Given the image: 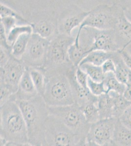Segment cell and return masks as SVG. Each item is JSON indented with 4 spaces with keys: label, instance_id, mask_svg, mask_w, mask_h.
Wrapping results in <instances>:
<instances>
[{
    "label": "cell",
    "instance_id": "obj_24",
    "mask_svg": "<svg viewBox=\"0 0 131 146\" xmlns=\"http://www.w3.org/2000/svg\"><path fill=\"white\" fill-rule=\"evenodd\" d=\"M68 54L70 62L74 66L77 67L88 53L85 49L80 45L79 43L74 42L69 49Z\"/></svg>",
    "mask_w": 131,
    "mask_h": 146
},
{
    "label": "cell",
    "instance_id": "obj_21",
    "mask_svg": "<svg viewBox=\"0 0 131 146\" xmlns=\"http://www.w3.org/2000/svg\"><path fill=\"white\" fill-rule=\"evenodd\" d=\"M103 82L107 94L113 91L120 95L124 94L126 85L118 81L114 73H108L105 74Z\"/></svg>",
    "mask_w": 131,
    "mask_h": 146
},
{
    "label": "cell",
    "instance_id": "obj_15",
    "mask_svg": "<svg viewBox=\"0 0 131 146\" xmlns=\"http://www.w3.org/2000/svg\"><path fill=\"white\" fill-rule=\"evenodd\" d=\"M115 30L121 46L120 51L126 49V47L131 43V22L127 18L125 10L122 12Z\"/></svg>",
    "mask_w": 131,
    "mask_h": 146
},
{
    "label": "cell",
    "instance_id": "obj_1",
    "mask_svg": "<svg viewBox=\"0 0 131 146\" xmlns=\"http://www.w3.org/2000/svg\"><path fill=\"white\" fill-rule=\"evenodd\" d=\"M15 102L25 119L28 142L36 146H48L45 137V126L50 112L43 98L38 94L30 100Z\"/></svg>",
    "mask_w": 131,
    "mask_h": 146
},
{
    "label": "cell",
    "instance_id": "obj_14",
    "mask_svg": "<svg viewBox=\"0 0 131 146\" xmlns=\"http://www.w3.org/2000/svg\"><path fill=\"white\" fill-rule=\"evenodd\" d=\"M38 95V93L30 76L29 68L26 67V70L19 84L18 90L12 95L10 100L15 101L27 100Z\"/></svg>",
    "mask_w": 131,
    "mask_h": 146
},
{
    "label": "cell",
    "instance_id": "obj_35",
    "mask_svg": "<svg viewBox=\"0 0 131 146\" xmlns=\"http://www.w3.org/2000/svg\"><path fill=\"white\" fill-rule=\"evenodd\" d=\"M101 67L104 74L108 73L115 74L116 66L114 62L112 59H109L105 62L101 66Z\"/></svg>",
    "mask_w": 131,
    "mask_h": 146
},
{
    "label": "cell",
    "instance_id": "obj_27",
    "mask_svg": "<svg viewBox=\"0 0 131 146\" xmlns=\"http://www.w3.org/2000/svg\"><path fill=\"white\" fill-rule=\"evenodd\" d=\"M33 33V29L30 25H17L12 29L9 33L7 35V39L8 44L12 46L14 42L19 36L25 34Z\"/></svg>",
    "mask_w": 131,
    "mask_h": 146
},
{
    "label": "cell",
    "instance_id": "obj_10",
    "mask_svg": "<svg viewBox=\"0 0 131 146\" xmlns=\"http://www.w3.org/2000/svg\"><path fill=\"white\" fill-rule=\"evenodd\" d=\"M50 41L37 34H32L27 49L21 58L28 68L42 69L45 66Z\"/></svg>",
    "mask_w": 131,
    "mask_h": 146
},
{
    "label": "cell",
    "instance_id": "obj_9",
    "mask_svg": "<svg viewBox=\"0 0 131 146\" xmlns=\"http://www.w3.org/2000/svg\"><path fill=\"white\" fill-rule=\"evenodd\" d=\"M89 12L73 3L63 5L59 3L57 22L59 34L71 36L73 30L80 26Z\"/></svg>",
    "mask_w": 131,
    "mask_h": 146
},
{
    "label": "cell",
    "instance_id": "obj_4",
    "mask_svg": "<svg viewBox=\"0 0 131 146\" xmlns=\"http://www.w3.org/2000/svg\"><path fill=\"white\" fill-rule=\"evenodd\" d=\"M124 7L118 2L111 5L101 3L90 10L89 15L83 21L75 35V42L79 43V38L82 29L90 27L99 30H111L116 28L119 19Z\"/></svg>",
    "mask_w": 131,
    "mask_h": 146
},
{
    "label": "cell",
    "instance_id": "obj_20",
    "mask_svg": "<svg viewBox=\"0 0 131 146\" xmlns=\"http://www.w3.org/2000/svg\"><path fill=\"white\" fill-rule=\"evenodd\" d=\"M108 94L113 98V117L118 119L131 105V102L126 99L123 95H120L115 92H110Z\"/></svg>",
    "mask_w": 131,
    "mask_h": 146
},
{
    "label": "cell",
    "instance_id": "obj_33",
    "mask_svg": "<svg viewBox=\"0 0 131 146\" xmlns=\"http://www.w3.org/2000/svg\"><path fill=\"white\" fill-rule=\"evenodd\" d=\"M118 119L124 126L131 129V105Z\"/></svg>",
    "mask_w": 131,
    "mask_h": 146
},
{
    "label": "cell",
    "instance_id": "obj_13",
    "mask_svg": "<svg viewBox=\"0 0 131 146\" xmlns=\"http://www.w3.org/2000/svg\"><path fill=\"white\" fill-rule=\"evenodd\" d=\"M77 68L73 67L66 73L71 86L75 103L80 107L89 103H97L98 97L93 95L88 88L83 87L77 82L75 76Z\"/></svg>",
    "mask_w": 131,
    "mask_h": 146
},
{
    "label": "cell",
    "instance_id": "obj_30",
    "mask_svg": "<svg viewBox=\"0 0 131 146\" xmlns=\"http://www.w3.org/2000/svg\"><path fill=\"white\" fill-rule=\"evenodd\" d=\"M5 30L7 35L12 29L17 25H21L18 20L14 17H7L1 18V23Z\"/></svg>",
    "mask_w": 131,
    "mask_h": 146
},
{
    "label": "cell",
    "instance_id": "obj_43",
    "mask_svg": "<svg viewBox=\"0 0 131 146\" xmlns=\"http://www.w3.org/2000/svg\"><path fill=\"white\" fill-rule=\"evenodd\" d=\"M5 142H6V141L1 139V146H5Z\"/></svg>",
    "mask_w": 131,
    "mask_h": 146
},
{
    "label": "cell",
    "instance_id": "obj_19",
    "mask_svg": "<svg viewBox=\"0 0 131 146\" xmlns=\"http://www.w3.org/2000/svg\"><path fill=\"white\" fill-rule=\"evenodd\" d=\"M114 53V52L101 50L93 51L89 54L83 59L79 65L85 63H89L97 66H101L107 60L112 58Z\"/></svg>",
    "mask_w": 131,
    "mask_h": 146
},
{
    "label": "cell",
    "instance_id": "obj_44",
    "mask_svg": "<svg viewBox=\"0 0 131 146\" xmlns=\"http://www.w3.org/2000/svg\"><path fill=\"white\" fill-rule=\"evenodd\" d=\"M105 146H116V145L114 144V143L112 142H111V143H109V144L107 145H106Z\"/></svg>",
    "mask_w": 131,
    "mask_h": 146
},
{
    "label": "cell",
    "instance_id": "obj_5",
    "mask_svg": "<svg viewBox=\"0 0 131 146\" xmlns=\"http://www.w3.org/2000/svg\"><path fill=\"white\" fill-rule=\"evenodd\" d=\"M79 43L88 54L95 50L115 52L121 49L118 36L115 29L99 30L85 27L81 31Z\"/></svg>",
    "mask_w": 131,
    "mask_h": 146
},
{
    "label": "cell",
    "instance_id": "obj_32",
    "mask_svg": "<svg viewBox=\"0 0 131 146\" xmlns=\"http://www.w3.org/2000/svg\"><path fill=\"white\" fill-rule=\"evenodd\" d=\"M13 95V93L5 85L1 84V107L10 100Z\"/></svg>",
    "mask_w": 131,
    "mask_h": 146
},
{
    "label": "cell",
    "instance_id": "obj_6",
    "mask_svg": "<svg viewBox=\"0 0 131 146\" xmlns=\"http://www.w3.org/2000/svg\"><path fill=\"white\" fill-rule=\"evenodd\" d=\"M75 36L59 34L50 41L46 64L41 69L44 72L48 71H59L66 73L73 64L70 62L68 51L75 42Z\"/></svg>",
    "mask_w": 131,
    "mask_h": 146
},
{
    "label": "cell",
    "instance_id": "obj_23",
    "mask_svg": "<svg viewBox=\"0 0 131 146\" xmlns=\"http://www.w3.org/2000/svg\"><path fill=\"white\" fill-rule=\"evenodd\" d=\"M30 76L39 95L43 96L46 85V77L41 69L29 68Z\"/></svg>",
    "mask_w": 131,
    "mask_h": 146
},
{
    "label": "cell",
    "instance_id": "obj_7",
    "mask_svg": "<svg viewBox=\"0 0 131 146\" xmlns=\"http://www.w3.org/2000/svg\"><path fill=\"white\" fill-rule=\"evenodd\" d=\"M48 109L50 115L59 120L75 134L87 137L91 125L87 122L77 103L64 106L48 107Z\"/></svg>",
    "mask_w": 131,
    "mask_h": 146
},
{
    "label": "cell",
    "instance_id": "obj_40",
    "mask_svg": "<svg viewBox=\"0 0 131 146\" xmlns=\"http://www.w3.org/2000/svg\"><path fill=\"white\" fill-rule=\"evenodd\" d=\"M5 146H21V145L13 142H5Z\"/></svg>",
    "mask_w": 131,
    "mask_h": 146
},
{
    "label": "cell",
    "instance_id": "obj_29",
    "mask_svg": "<svg viewBox=\"0 0 131 146\" xmlns=\"http://www.w3.org/2000/svg\"><path fill=\"white\" fill-rule=\"evenodd\" d=\"M88 88L93 95L98 97L105 93H106L103 82H97L88 78Z\"/></svg>",
    "mask_w": 131,
    "mask_h": 146
},
{
    "label": "cell",
    "instance_id": "obj_37",
    "mask_svg": "<svg viewBox=\"0 0 131 146\" xmlns=\"http://www.w3.org/2000/svg\"><path fill=\"white\" fill-rule=\"evenodd\" d=\"M123 61L130 70L131 71V55L126 49L119 51Z\"/></svg>",
    "mask_w": 131,
    "mask_h": 146
},
{
    "label": "cell",
    "instance_id": "obj_34",
    "mask_svg": "<svg viewBox=\"0 0 131 146\" xmlns=\"http://www.w3.org/2000/svg\"><path fill=\"white\" fill-rule=\"evenodd\" d=\"M1 28V47L11 52V46L8 44L7 39V34L3 27L0 24Z\"/></svg>",
    "mask_w": 131,
    "mask_h": 146
},
{
    "label": "cell",
    "instance_id": "obj_25",
    "mask_svg": "<svg viewBox=\"0 0 131 146\" xmlns=\"http://www.w3.org/2000/svg\"><path fill=\"white\" fill-rule=\"evenodd\" d=\"M97 103H91L80 107L83 115L89 124H93L100 120Z\"/></svg>",
    "mask_w": 131,
    "mask_h": 146
},
{
    "label": "cell",
    "instance_id": "obj_17",
    "mask_svg": "<svg viewBox=\"0 0 131 146\" xmlns=\"http://www.w3.org/2000/svg\"><path fill=\"white\" fill-rule=\"evenodd\" d=\"M112 60L115 63V74L116 78L121 83L126 85L131 76V70L126 66L119 52H114Z\"/></svg>",
    "mask_w": 131,
    "mask_h": 146
},
{
    "label": "cell",
    "instance_id": "obj_42",
    "mask_svg": "<svg viewBox=\"0 0 131 146\" xmlns=\"http://www.w3.org/2000/svg\"><path fill=\"white\" fill-rule=\"evenodd\" d=\"M21 145V146H36L32 144V143H30V142H27V143H24L23 144Z\"/></svg>",
    "mask_w": 131,
    "mask_h": 146
},
{
    "label": "cell",
    "instance_id": "obj_18",
    "mask_svg": "<svg viewBox=\"0 0 131 146\" xmlns=\"http://www.w3.org/2000/svg\"><path fill=\"white\" fill-rule=\"evenodd\" d=\"M96 104L99 112L100 119L113 117L114 101L112 96L109 94L105 93L98 96Z\"/></svg>",
    "mask_w": 131,
    "mask_h": 146
},
{
    "label": "cell",
    "instance_id": "obj_2",
    "mask_svg": "<svg viewBox=\"0 0 131 146\" xmlns=\"http://www.w3.org/2000/svg\"><path fill=\"white\" fill-rule=\"evenodd\" d=\"M0 138L7 142H28L27 126L19 107L10 100L0 109Z\"/></svg>",
    "mask_w": 131,
    "mask_h": 146
},
{
    "label": "cell",
    "instance_id": "obj_26",
    "mask_svg": "<svg viewBox=\"0 0 131 146\" xmlns=\"http://www.w3.org/2000/svg\"><path fill=\"white\" fill-rule=\"evenodd\" d=\"M79 67L93 81L97 82H103L105 74L101 66H97L89 63H85L79 65Z\"/></svg>",
    "mask_w": 131,
    "mask_h": 146
},
{
    "label": "cell",
    "instance_id": "obj_16",
    "mask_svg": "<svg viewBox=\"0 0 131 146\" xmlns=\"http://www.w3.org/2000/svg\"><path fill=\"white\" fill-rule=\"evenodd\" d=\"M112 142L116 146H131V129L124 126L118 118L116 120Z\"/></svg>",
    "mask_w": 131,
    "mask_h": 146
},
{
    "label": "cell",
    "instance_id": "obj_39",
    "mask_svg": "<svg viewBox=\"0 0 131 146\" xmlns=\"http://www.w3.org/2000/svg\"><path fill=\"white\" fill-rule=\"evenodd\" d=\"M75 146H87L86 137H82L81 138Z\"/></svg>",
    "mask_w": 131,
    "mask_h": 146
},
{
    "label": "cell",
    "instance_id": "obj_22",
    "mask_svg": "<svg viewBox=\"0 0 131 146\" xmlns=\"http://www.w3.org/2000/svg\"><path fill=\"white\" fill-rule=\"evenodd\" d=\"M32 34H25L21 35L13 44L12 46L11 53L12 56L18 60H21L26 50Z\"/></svg>",
    "mask_w": 131,
    "mask_h": 146
},
{
    "label": "cell",
    "instance_id": "obj_12",
    "mask_svg": "<svg viewBox=\"0 0 131 146\" xmlns=\"http://www.w3.org/2000/svg\"><path fill=\"white\" fill-rule=\"evenodd\" d=\"M118 118L100 119L91 125L87 136V140L105 146L113 141L115 127Z\"/></svg>",
    "mask_w": 131,
    "mask_h": 146
},
{
    "label": "cell",
    "instance_id": "obj_3",
    "mask_svg": "<svg viewBox=\"0 0 131 146\" xmlns=\"http://www.w3.org/2000/svg\"><path fill=\"white\" fill-rule=\"evenodd\" d=\"M46 85L43 98L48 107H60L75 102L71 86L66 73L59 71L44 72Z\"/></svg>",
    "mask_w": 131,
    "mask_h": 146
},
{
    "label": "cell",
    "instance_id": "obj_36",
    "mask_svg": "<svg viewBox=\"0 0 131 146\" xmlns=\"http://www.w3.org/2000/svg\"><path fill=\"white\" fill-rule=\"evenodd\" d=\"M11 56V53L10 51L5 49V48L1 47V67L4 66L8 61Z\"/></svg>",
    "mask_w": 131,
    "mask_h": 146
},
{
    "label": "cell",
    "instance_id": "obj_31",
    "mask_svg": "<svg viewBox=\"0 0 131 146\" xmlns=\"http://www.w3.org/2000/svg\"><path fill=\"white\" fill-rule=\"evenodd\" d=\"M75 76L77 82L80 85L84 88H88V80L89 76L79 66L77 67Z\"/></svg>",
    "mask_w": 131,
    "mask_h": 146
},
{
    "label": "cell",
    "instance_id": "obj_8",
    "mask_svg": "<svg viewBox=\"0 0 131 146\" xmlns=\"http://www.w3.org/2000/svg\"><path fill=\"white\" fill-rule=\"evenodd\" d=\"M45 137L48 146H75L82 137L75 134L50 114L46 122Z\"/></svg>",
    "mask_w": 131,
    "mask_h": 146
},
{
    "label": "cell",
    "instance_id": "obj_28",
    "mask_svg": "<svg viewBox=\"0 0 131 146\" xmlns=\"http://www.w3.org/2000/svg\"><path fill=\"white\" fill-rule=\"evenodd\" d=\"M14 17L18 20L21 25H28V22L24 18L22 15H20L18 12L14 10L7 4L1 1L0 3V17Z\"/></svg>",
    "mask_w": 131,
    "mask_h": 146
},
{
    "label": "cell",
    "instance_id": "obj_41",
    "mask_svg": "<svg viewBox=\"0 0 131 146\" xmlns=\"http://www.w3.org/2000/svg\"><path fill=\"white\" fill-rule=\"evenodd\" d=\"M87 146H100L99 145L96 144L95 143H93L91 141H87Z\"/></svg>",
    "mask_w": 131,
    "mask_h": 146
},
{
    "label": "cell",
    "instance_id": "obj_38",
    "mask_svg": "<svg viewBox=\"0 0 131 146\" xmlns=\"http://www.w3.org/2000/svg\"><path fill=\"white\" fill-rule=\"evenodd\" d=\"M126 88L123 96L129 101L131 102V74L128 83L126 84Z\"/></svg>",
    "mask_w": 131,
    "mask_h": 146
},
{
    "label": "cell",
    "instance_id": "obj_11",
    "mask_svg": "<svg viewBox=\"0 0 131 146\" xmlns=\"http://www.w3.org/2000/svg\"><path fill=\"white\" fill-rule=\"evenodd\" d=\"M0 68L1 84L5 85L14 95L18 90L26 67L21 60L15 58L11 55L7 64Z\"/></svg>",
    "mask_w": 131,
    "mask_h": 146
}]
</instances>
